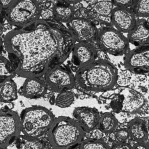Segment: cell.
<instances>
[{"label": "cell", "mask_w": 149, "mask_h": 149, "mask_svg": "<svg viewBox=\"0 0 149 149\" xmlns=\"http://www.w3.org/2000/svg\"><path fill=\"white\" fill-rule=\"evenodd\" d=\"M2 42L16 74L29 78L40 77L62 64L72 52L76 39L63 23L40 19L11 30Z\"/></svg>", "instance_id": "cell-1"}, {"label": "cell", "mask_w": 149, "mask_h": 149, "mask_svg": "<svg viewBox=\"0 0 149 149\" xmlns=\"http://www.w3.org/2000/svg\"><path fill=\"white\" fill-rule=\"evenodd\" d=\"M116 68L108 59H98L87 66L77 70L76 84L90 92H102L113 88L117 83Z\"/></svg>", "instance_id": "cell-2"}, {"label": "cell", "mask_w": 149, "mask_h": 149, "mask_svg": "<svg viewBox=\"0 0 149 149\" xmlns=\"http://www.w3.org/2000/svg\"><path fill=\"white\" fill-rule=\"evenodd\" d=\"M84 134V130L74 119L59 116L48 132V138L54 149H70L81 143Z\"/></svg>", "instance_id": "cell-3"}, {"label": "cell", "mask_w": 149, "mask_h": 149, "mask_svg": "<svg viewBox=\"0 0 149 149\" xmlns=\"http://www.w3.org/2000/svg\"><path fill=\"white\" fill-rule=\"evenodd\" d=\"M55 119L53 113L44 107H28L20 116L21 131L27 137L38 139L49 131Z\"/></svg>", "instance_id": "cell-4"}, {"label": "cell", "mask_w": 149, "mask_h": 149, "mask_svg": "<svg viewBox=\"0 0 149 149\" xmlns=\"http://www.w3.org/2000/svg\"><path fill=\"white\" fill-rule=\"evenodd\" d=\"M41 10L37 0H16L5 10L4 17L12 26L21 28L39 20Z\"/></svg>", "instance_id": "cell-5"}, {"label": "cell", "mask_w": 149, "mask_h": 149, "mask_svg": "<svg viewBox=\"0 0 149 149\" xmlns=\"http://www.w3.org/2000/svg\"><path fill=\"white\" fill-rule=\"evenodd\" d=\"M96 42L104 52L114 56L126 54L129 50V41L123 34L112 27H103L98 30Z\"/></svg>", "instance_id": "cell-6"}, {"label": "cell", "mask_w": 149, "mask_h": 149, "mask_svg": "<svg viewBox=\"0 0 149 149\" xmlns=\"http://www.w3.org/2000/svg\"><path fill=\"white\" fill-rule=\"evenodd\" d=\"M20 116L10 108H2L0 112V147L4 149L20 135Z\"/></svg>", "instance_id": "cell-7"}, {"label": "cell", "mask_w": 149, "mask_h": 149, "mask_svg": "<svg viewBox=\"0 0 149 149\" xmlns=\"http://www.w3.org/2000/svg\"><path fill=\"white\" fill-rule=\"evenodd\" d=\"M44 81L48 89L58 93L70 90L76 85L75 76L68 67L62 64L47 72Z\"/></svg>", "instance_id": "cell-8"}, {"label": "cell", "mask_w": 149, "mask_h": 149, "mask_svg": "<svg viewBox=\"0 0 149 149\" xmlns=\"http://www.w3.org/2000/svg\"><path fill=\"white\" fill-rule=\"evenodd\" d=\"M124 65L134 73H149V43L129 51L125 56Z\"/></svg>", "instance_id": "cell-9"}, {"label": "cell", "mask_w": 149, "mask_h": 149, "mask_svg": "<svg viewBox=\"0 0 149 149\" xmlns=\"http://www.w3.org/2000/svg\"><path fill=\"white\" fill-rule=\"evenodd\" d=\"M74 34L77 42L90 43L96 40L98 30L91 20L82 17H74L66 23Z\"/></svg>", "instance_id": "cell-10"}, {"label": "cell", "mask_w": 149, "mask_h": 149, "mask_svg": "<svg viewBox=\"0 0 149 149\" xmlns=\"http://www.w3.org/2000/svg\"><path fill=\"white\" fill-rule=\"evenodd\" d=\"M72 62L77 70L97 59L98 51L91 43L77 42L72 50Z\"/></svg>", "instance_id": "cell-11"}, {"label": "cell", "mask_w": 149, "mask_h": 149, "mask_svg": "<svg viewBox=\"0 0 149 149\" xmlns=\"http://www.w3.org/2000/svg\"><path fill=\"white\" fill-rule=\"evenodd\" d=\"M136 16L130 8L115 7L111 14L112 26L121 33H129L134 27Z\"/></svg>", "instance_id": "cell-12"}, {"label": "cell", "mask_w": 149, "mask_h": 149, "mask_svg": "<svg viewBox=\"0 0 149 149\" xmlns=\"http://www.w3.org/2000/svg\"><path fill=\"white\" fill-rule=\"evenodd\" d=\"M73 115L74 119L86 132H89L98 126L101 115L95 108L77 107L74 109Z\"/></svg>", "instance_id": "cell-13"}, {"label": "cell", "mask_w": 149, "mask_h": 149, "mask_svg": "<svg viewBox=\"0 0 149 149\" xmlns=\"http://www.w3.org/2000/svg\"><path fill=\"white\" fill-rule=\"evenodd\" d=\"M47 90L45 81L39 77H29L25 80L19 93L27 98L36 99L45 95Z\"/></svg>", "instance_id": "cell-14"}, {"label": "cell", "mask_w": 149, "mask_h": 149, "mask_svg": "<svg viewBox=\"0 0 149 149\" xmlns=\"http://www.w3.org/2000/svg\"><path fill=\"white\" fill-rule=\"evenodd\" d=\"M120 93L124 97L122 111L136 113L139 111L145 104L143 95L132 88H126L122 90Z\"/></svg>", "instance_id": "cell-15"}, {"label": "cell", "mask_w": 149, "mask_h": 149, "mask_svg": "<svg viewBox=\"0 0 149 149\" xmlns=\"http://www.w3.org/2000/svg\"><path fill=\"white\" fill-rule=\"evenodd\" d=\"M127 39L131 44L139 47L149 43V23L144 19L137 20L133 29L128 33Z\"/></svg>", "instance_id": "cell-16"}, {"label": "cell", "mask_w": 149, "mask_h": 149, "mask_svg": "<svg viewBox=\"0 0 149 149\" xmlns=\"http://www.w3.org/2000/svg\"><path fill=\"white\" fill-rule=\"evenodd\" d=\"M127 130L130 137L136 143L145 142L148 137V130L144 122L139 118L132 120L128 125Z\"/></svg>", "instance_id": "cell-17"}, {"label": "cell", "mask_w": 149, "mask_h": 149, "mask_svg": "<svg viewBox=\"0 0 149 149\" xmlns=\"http://www.w3.org/2000/svg\"><path fill=\"white\" fill-rule=\"evenodd\" d=\"M55 19L62 23H68L74 17L73 6L65 2H57L53 8Z\"/></svg>", "instance_id": "cell-18"}, {"label": "cell", "mask_w": 149, "mask_h": 149, "mask_svg": "<svg viewBox=\"0 0 149 149\" xmlns=\"http://www.w3.org/2000/svg\"><path fill=\"white\" fill-rule=\"evenodd\" d=\"M17 88L12 79H6L1 81L0 99L1 102H10L17 98Z\"/></svg>", "instance_id": "cell-19"}, {"label": "cell", "mask_w": 149, "mask_h": 149, "mask_svg": "<svg viewBox=\"0 0 149 149\" xmlns=\"http://www.w3.org/2000/svg\"><path fill=\"white\" fill-rule=\"evenodd\" d=\"M17 149H47L44 143L38 139L20 134L16 139Z\"/></svg>", "instance_id": "cell-20"}, {"label": "cell", "mask_w": 149, "mask_h": 149, "mask_svg": "<svg viewBox=\"0 0 149 149\" xmlns=\"http://www.w3.org/2000/svg\"><path fill=\"white\" fill-rule=\"evenodd\" d=\"M118 126V120L112 113L106 112L101 115L98 127L105 134L113 133Z\"/></svg>", "instance_id": "cell-21"}, {"label": "cell", "mask_w": 149, "mask_h": 149, "mask_svg": "<svg viewBox=\"0 0 149 149\" xmlns=\"http://www.w3.org/2000/svg\"><path fill=\"white\" fill-rule=\"evenodd\" d=\"M113 6L111 1H100L95 5L88 6L87 8L95 12L97 17H111Z\"/></svg>", "instance_id": "cell-22"}, {"label": "cell", "mask_w": 149, "mask_h": 149, "mask_svg": "<svg viewBox=\"0 0 149 149\" xmlns=\"http://www.w3.org/2000/svg\"><path fill=\"white\" fill-rule=\"evenodd\" d=\"M16 74H17L10 61L1 55L0 58L1 81L6 79H12Z\"/></svg>", "instance_id": "cell-23"}, {"label": "cell", "mask_w": 149, "mask_h": 149, "mask_svg": "<svg viewBox=\"0 0 149 149\" xmlns=\"http://www.w3.org/2000/svg\"><path fill=\"white\" fill-rule=\"evenodd\" d=\"M74 94L70 90H66L58 93L55 100V104L60 108H67L74 101Z\"/></svg>", "instance_id": "cell-24"}, {"label": "cell", "mask_w": 149, "mask_h": 149, "mask_svg": "<svg viewBox=\"0 0 149 149\" xmlns=\"http://www.w3.org/2000/svg\"><path fill=\"white\" fill-rule=\"evenodd\" d=\"M132 10L136 16L149 17V0H136L132 6Z\"/></svg>", "instance_id": "cell-25"}, {"label": "cell", "mask_w": 149, "mask_h": 149, "mask_svg": "<svg viewBox=\"0 0 149 149\" xmlns=\"http://www.w3.org/2000/svg\"><path fill=\"white\" fill-rule=\"evenodd\" d=\"M79 149H112V148L102 140L88 139L81 142Z\"/></svg>", "instance_id": "cell-26"}, {"label": "cell", "mask_w": 149, "mask_h": 149, "mask_svg": "<svg viewBox=\"0 0 149 149\" xmlns=\"http://www.w3.org/2000/svg\"><path fill=\"white\" fill-rule=\"evenodd\" d=\"M124 97L120 93L114 95L110 102V107L115 112H119L122 111Z\"/></svg>", "instance_id": "cell-27"}, {"label": "cell", "mask_w": 149, "mask_h": 149, "mask_svg": "<svg viewBox=\"0 0 149 149\" xmlns=\"http://www.w3.org/2000/svg\"><path fill=\"white\" fill-rule=\"evenodd\" d=\"M130 137L127 129H122L118 130L114 134V139L117 140L118 143H126V141Z\"/></svg>", "instance_id": "cell-28"}, {"label": "cell", "mask_w": 149, "mask_h": 149, "mask_svg": "<svg viewBox=\"0 0 149 149\" xmlns=\"http://www.w3.org/2000/svg\"><path fill=\"white\" fill-rule=\"evenodd\" d=\"M115 7L129 8L133 6L136 0H111Z\"/></svg>", "instance_id": "cell-29"}, {"label": "cell", "mask_w": 149, "mask_h": 149, "mask_svg": "<svg viewBox=\"0 0 149 149\" xmlns=\"http://www.w3.org/2000/svg\"><path fill=\"white\" fill-rule=\"evenodd\" d=\"M88 133L90 135V137L88 139L93 140H102L105 134L98 126Z\"/></svg>", "instance_id": "cell-30"}, {"label": "cell", "mask_w": 149, "mask_h": 149, "mask_svg": "<svg viewBox=\"0 0 149 149\" xmlns=\"http://www.w3.org/2000/svg\"><path fill=\"white\" fill-rule=\"evenodd\" d=\"M40 19L46 20H55L53 8L41 9Z\"/></svg>", "instance_id": "cell-31"}, {"label": "cell", "mask_w": 149, "mask_h": 149, "mask_svg": "<svg viewBox=\"0 0 149 149\" xmlns=\"http://www.w3.org/2000/svg\"><path fill=\"white\" fill-rule=\"evenodd\" d=\"M112 149H133V147L127 143H118L112 147Z\"/></svg>", "instance_id": "cell-32"}, {"label": "cell", "mask_w": 149, "mask_h": 149, "mask_svg": "<svg viewBox=\"0 0 149 149\" xmlns=\"http://www.w3.org/2000/svg\"><path fill=\"white\" fill-rule=\"evenodd\" d=\"M16 0H1V9L3 10H7Z\"/></svg>", "instance_id": "cell-33"}, {"label": "cell", "mask_w": 149, "mask_h": 149, "mask_svg": "<svg viewBox=\"0 0 149 149\" xmlns=\"http://www.w3.org/2000/svg\"><path fill=\"white\" fill-rule=\"evenodd\" d=\"M133 147V149H149V144L145 142L136 143Z\"/></svg>", "instance_id": "cell-34"}, {"label": "cell", "mask_w": 149, "mask_h": 149, "mask_svg": "<svg viewBox=\"0 0 149 149\" xmlns=\"http://www.w3.org/2000/svg\"><path fill=\"white\" fill-rule=\"evenodd\" d=\"M57 2H65L70 5H73L74 3H77V2H80L81 1L83 0H56Z\"/></svg>", "instance_id": "cell-35"}, {"label": "cell", "mask_w": 149, "mask_h": 149, "mask_svg": "<svg viewBox=\"0 0 149 149\" xmlns=\"http://www.w3.org/2000/svg\"><path fill=\"white\" fill-rule=\"evenodd\" d=\"M83 1L87 4V6L94 5L99 1V0H83Z\"/></svg>", "instance_id": "cell-36"}, {"label": "cell", "mask_w": 149, "mask_h": 149, "mask_svg": "<svg viewBox=\"0 0 149 149\" xmlns=\"http://www.w3.org/2000/svg\"><path fill=\"white\" fill-rule=\"evenodd\" d=\"M73 6L74 9L75 10H79L80 9L82 8L83 6V4L81 3V2H77V3H74L73 5Z\"/></svg>", "instance_id": "cell-37"}, {"label": "cell", "mask_w": 149, "mask_h": 149, "mask_svg": "<svg viewBox=\"0 0 149 149\" xmlns=\"http://www.w3.org/2000/svg\"><path fill=\"white\" fill-rule=\"evenodd\" d=\"M148 130H149V119H148Z\"/></svg>", "instance_id": "cell-38"}, {"label": "cell", "mask_w": 149, "mask_h": 149, "mask_svg": "<svg viewBox=\"0 0 149 149\" xmlns=\"http://www.w3.org/2000/svg\"><path fill=\"white\" fill-rule=\"evenodd\" d=\"M147 22L149 23V17H148V19H147Z\"/></svg>", "instance_id": "cell-39"}, {"label": "cell", "mask_w": 149, "mask_h": 149, "mask_svg": "<svg viewBox=\"0 0 149 149\" xmlns=\"http://www.w3.org/2000/svg\"><path fill=\"white\" fill-rule=\"evenodd\" d=\"M101 1H109V0H101ZM111 1V0H110Z\"/></svg>", "instance_id": "cell-40"}, {"label": "cell", "mask_w": 149, "mask_h": 149, "mask_svg": "<svg viewBox=\"0 0 149 149\" xmlns=\"http://www.w3.org/2000/svg\"><path fill=\"white\" fill-rule=\"evenodd\" d=\"M148 100H149V97H148Z\"/></svg>", "instance_id": "cell-41"}, {"label": "cell", "mask_w": 149, "mask_h": 149, "mask_svg": "<svg viewBox=\"0 0 149 149\" xmlns=\"http://www.w3.org/2000/svg\"><path fill=\"white\" fill-rule=\"evenodd\" d=\"M49 149H51V148H49ZM52 149H54V148H52Z\"/></svg>", "instance_id": "cell-42"}]
</instances>
